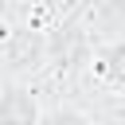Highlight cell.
<instances>
[{
    "instance_id": "6da1fadb",
    "label": "cell",
    "mask_w": 125,
    "mask_h": 125,
    "mask_svg": "<svg viewBox=\"0 0 125 125\" xmlns=\"http://www.w3.org/2000/svg\"><path fill=\"white\" fill-rule=\"evenodd\" d=\"M43 109L31 98V90L23 86H8L0 90V125H39Z\"/></svg>"
},
{
    "instance_id": "7a4b0ae2",
    "label": "cell",
    "mask_w": 125,
    "mask_h": 125,
    "mask_svg": "<svg viewBox=\"0 0 125 125\" xmlns=\"http://www.w3.org/2000/svg\"><path fill=\"white\" fill-rule=\"evenodd\" d=\"M98 70L109 86H125V39H113L98 51Z\"/></svg>"
},
{
    "instance_id": "3957f363",
    "label": "cell",
    "mask_w": 125,
    "mask_h": 125,
    "mask_svg": "<svg viewBox=\"0 0 125 125\" xmlns=\"http://www.w3.org/2000/svg\"><path fill=\"white\" fill-rule=\"evenodd\" d=\"M39 125H94L90 113H82L78 105H55V109H43Z\"/></svg>"
}]
</instances>
